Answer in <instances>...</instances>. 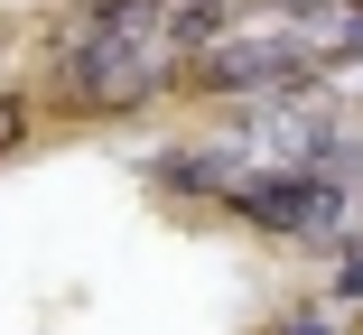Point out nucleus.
Segmentation results:
<instances>
[{"instance_id": "1", "label": "nucleus", "mask_w": 363, "mask_h": 335, "mask_svg": "<svg viewBox=\"0 0 363 335\" xmlns=\"http://www.w3.org/2000/svg\"><path fill=\"white\" fill-rule=\"evenodd\" d=\"M326 38L308 28H224L214 47L177 56V84L214 112H261V103H317L326 93Z\"/></svg>"}, {"instance_id": "2", "label": "nucleus", "mask_w": 363, "mask_h": 335, "mask_svg": "<svg viewBox=\"0 0 363 335\" xmlns=\"http://www.w3.org/2000/svg\"><path fill=\"white\" fill-rule=\"evenodd\" d=\"M56 56V112L65 121H130L159 93H177V47L168 28H94V38H47Z\"/></svg>"}, {"instance_id": "3", "label": "nucleus", "mask_w": 363, "mask_h": 335, "mask_svg": "<svg viewBox=\"0 0 363 335\" xmlns=\"http://www.w3.org/2000/svg\"><path fill=\"white\" fill-rule=\"evenodd\" d=\"M214 215L242 224L252 242H279V251H345L354 215H363V186L354 177H326V168H242Z\"/></svg>"}, {"instance_id": "4", "label": "nucleus", "mask_w": 363, "mask_h": 335, "mask_svg": "<svg viewBox=\"0 0 363 335\" xmlns=\"http://www.w3.org/2000/svg\"><path fill=\"white\" fill-rule=\"evenodd\" d=\"M168 0H75V10L56 19V38H94V28H159Z\"/></svg>"}, {"instance_id": "5", "label": "nucleus", "mask_w": 363, "mask_h": 335, "mask_svg": "<svg viewBox=\"0 0 363 335\" xmlns=\"http://www.w3.org/2000/svg\"><path fill=\"white\" fill-rule=\"evenodd\" d=\"M270 10V28H308V38H326L335 19H345V0H261Z\"/></svg>"}, {"instance_id": "6", "label": "nucleus", "mask_w": 363, "mask_h": 335, "mask_svg": "<svg viewBox=\"0 0 363 335\" xmlns=\"http://www.w3.org/2000/svg\"><path fill=\"white\" fill-rule=\"evenodd\" d=\"M28 140H38V103L28 93H0V168H10Z\"/></svg>"}, {"instance_id": "7", "label": "nucleus", "mask_w": 363, "mask_h": 335, "mask_svg": "<svg viewBox=\"0 0 363 335\" xmlns=\"http://www.w3.org/2000/svg\"><path fill=\"white\" fill-rule=\"evenodd\" d=\"M261 335H345V317H335V298H308V307H289V317H270Z\"/></svg>"}, {"instance_id": "8", "label": "nucleus", "mask_w": 363, "mask_h": 335, "mask_svg": "<svg viewBox=\"0 0 363 335\" xmlns=\"http://www.w3.org/2000/svg\"><path fill=\"white\" fill-rule=\"evenodd\" d=\"M326 56L335 65H363V0H345V19L326 28Z\"/></svg>"}, {"instance_id": "9", "label": "nucleus", "mask_w": 363, "mask_h": 335, "mask_svg": "<svg viewBox=\"0 0 363 335\" xmlns=\"http://www.w3.org/2000/svg\"><path fill=\"white\" fill-rule=\"evenodd\" d=\"M214 10H233V0H214Z\"/></svg>"}]
</instances>
